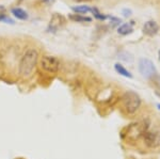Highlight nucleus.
I'll return each mask as SVG.
<instances>
[{"label": "nucleus", "instance_id": "nucleus-1", "mask_svg": "<svg viewBox=\"0 0 160 159\" xmlns=\"http://www.w3.org/2000/svg\"><path fill=\"white\" fill-rule=\"evenodd\" d=\"M38 53L35 49H29L25 52L19 61L18 65V73L22 78L29 77L32 72L34 71L38 63Z\"/></svg>", "mask_w": 160, "mask_h": 159}, {"label": "nucleus", "instance_id": "nucleus-2", "mask_svg": "<svg viewBox=\"0 0 160 159\" xmlns=\"http://www.w3.org/2000/svg\"><path fill=\"white\" fill-rule=\"evenodd\" d=\"M149 127V122L148 121H140L137 123H132L129 126L126 128V132L124 135V137L129 141H136L140 139L141 137H143V135L148 130Z\"/></svg>", "mask_w": 160, "mask_h": 159}, {"label": "nucleus", "instance_id": "nucleus-3", "mask_svg": "<svg viewBox=\"0 0 160 159\" xmlns=\"http://www.w3.org/2000/svg\"><path fill=\"white\" fill-rule=\"evenodd\" d=\"M123 107L129 114L136 113L141 106V97L133 91H127L122 97Z\"/></svg>", "mask_w": 160, "mask_h": 159}, {"label": "nucleus", "instance_id": "nucleus-4", "mask_svg": "<svg viewBox=\"0 0 160 159\" xmlns=\"http://www.w3.org/2000/svg\"><path fill=\"white\" fill-rule=\"evenodd\" d=\"M41 66L44 71L55 74L60 68V61L58 60V58L52 56H44L41 60Z\"/></svg>", "mask_w": 160, "mask_h": 159}, {"label": "nucleus", "instance_id": "nucleus-5", "mask_svg": "<svg viewBox=\"0 0 160 159\" xmlns=\"http://www.w3.org/2000/svg\"><path fill=\"white\" fill-rule=\"evenodd\" d=\"M139 71L144 78H152L156 74L155 64L148 59H141L139 61Z\"/></svg>", "mask_w": 160, "mask_h": 159}, {"label": "nucleus", "instance_id": "nucleus-6", "mask_svg": "<svg viewBox=\"0 0 160 159\" xmlns=\"http://www.w3.org/2000/svg\"><path fill=\"white\" fill-rule=\"evenodd\" d=\"M144 143L151 148H156L160 147V129L148 130L143 135Z\"/></svg>", "mask_w": 160, "mask_h": 159}, {"label": "nucleus", "instance_id": "nucleus-7", "mask_svg": "<svg viewBox=\"0 0 160 159\" xmlns=\"http://www.w3.org/2000/svg\"><path fill=\"white\" fill-rule=\"evenodd\" d=\"M65 22V18H64L62 15L59 14H55L52 16V18L50 19L49 22V26H48V30H51L52 32H56L59 28L61 27V25H63Z\"/></svg>", "mask_w": 160, "mask_h": 159}, {"label": "nucleus", "instance_id": "nucleus-8", "mask_svg": "<svg viewBox=\"0 0 160 159\" xmlns=\"http://www.w3.org/2000/svg\"><path fill=\"white\" fill-rule=\"evenodd\" d=\"M158 30H159V26L154 20H148L143 26V32L145 34L149 35V37H153V35L157 34Z\"/></svg>", "mask_w": 160, "mask_h": 159}, {"label": "nucleus", "instance_id": "nucleus-9", "mask_svg": "<svg viewBox=\"0 0 160 159\" xmlns=\"http://www.w3.org/2000/svg\"><path fill=\"white\" fill-rule=\"evenodd\" d=\"M11 12H12V14L14 15V16L16 17L17 19L25 20V19H27V18H28L27 12L24 11L22 9H20V7H13Z\"/></svg>", "mask_w": 160, "mask_h": 159}, {"label": "nucleus", "instance_id": "nucleus-10", "mask_svg": "<svg viewBox=\"0 0 160 159\" xmlns=\"http://www.w3.org/2000/svg\"><path fill=\"white\" fill-rule=\"evenodd\" d=\"M114 68L115 71H117V73H118L120 75H122L124 77H127V78H132V75H131V73L129 71H127L125 67L122 65V64L120 63H117L114 65Z\"/></svg>", "mask_w": 160, "mask_h": 159}, {"label": "nucleus", "instance_id": "nucleus-11", "mask_svg": "<svg viewBox=\"0 0 160 159\" xmlns=\"http://www.w3.org/2000/svg\"><path fill=\"white\" fill-rule=\"evenodd\" d=\"M133 31V28H132V24H124L121 26L120 28L118 29V32L122 35H127L130 34L131 32Z\"/></svg>", "mask_w": 160, "mask_h": 159}, {"label": "nucleus", "instance_id": "nucleus-12", "mask_svg": "<svg viewBox=\"0 0 160 159\" xmlns=\"http://www.w3.org/2000/svg\"><path fill=\"white\" fill-rule=\"evenodd\" d=\"M118 58H120L121 60L126 61V62H132V61H133L132 55L129 53V52H126V51H124V52H121L120 55H118Z\"/></svg>", "mask_w": 160, "mask_h": 159}, {"label": "nucleus", "instance_id": "nucleus-13", "mask_svg": "<svg viewBox=\"0 0 160 159\" xmlns=\"http://www.w3.org/2000/svg\"><path fill=\"white\" fill-rule=\"evenodd\" d=\"M69 18L73 19V20H76V22H91V18H90V17L81 16L80 14L71 15V16H69Z\"/></svg>", "mask_w": 160, "mask_h": 159}, {"label": "nucleus", "instance_id": "nucleus-14", "mask_svg": "<svg viewBox=\"0 0 160 159\" xmlns=\"http://www.w3.org/2000/svg\"><path fill=\"white\" fill-rule=\"evenodd\" d=\"M73 11L76 13H81V14H84V13L88 12H92V9L87 6H82V7H74Z\"/></svg>", "mask_w": 160, "mask_h": 159}, {"label": "nucleus", "instance_id": "nucleus-15", "mask_svg": "<svg viewBox=\"0 0 160 159\" xmlns=\"http://www.w3.org/2000/svg\"><path fill=\"white\" fill-rule=\"evenodd\" d=\"M0 22H7V24H14V22L10 18V17H8L4 13H0Z\"/></svg>", "mask_w": 160, "mask_h": 159}, {"label": "nucleus", "instance_id": "nucleus-16", "mask_svg": "<svg viewBox=\"0 0 160 159\" xmlns=\"http://www.w3.org/2000/svg\"><path fill=\"white\" fill-rule=\"evenodd\" d=\"M92 12H93V14H94V16L96 17L97 19H100V20H104L106 19V16L105 15H102V14H100V13L97 11V9H92Z\"/></svg>", "mask_w": 160, "mask_h": 159}, {"label": "nucleus", "instance_id": "nucleus-17", "mask_svg": "<svg viewBox=\"0 0 160 159\" xmlns=\"http://www.w3.org/2000/svg\"><path fill=\"white\" fill-rule=\"evenodd\" d=\"M123 13H124V16H126V17H128V16H130V15H131L130 10H124Z\"/></svg>", "mask_w": 160, "mask_h": 159}, {"label": "nucleus", "instance_id": "nucleus-18", "mask_svg": "<svg viewBox=\"0 0 160 159\" xmlns=\"http://www.w3.org/2000/svg\"><path fill=\"white\" fill-rule=\"evenodd\" d=\"M76 2H88V1H92V0H74Z\"/></svg>", "mask_w": 160, "mask_h": 159}, {"label": "nucleus", "instance_id": "nucleus-19", "mask_svg": "<svg viewBox=\"0 0 160 159\" xmlns=\"http://www.w3.org/2000/svg\"><path fill=\"white\" fill-rule=\"evenodd\" d=\"M43 1H45L46 3H51V2H53L55 0H43Z\"/></svg>", "mask_w": 160, "mask_h": 159}, {"label": "nucleus", "instance_id": "nucleus-20", "mask_svg": "<svg viewBox=\"0 0 160 159\" xmlns=\"http://www.w3.org/2000/svg\"><path fill=\"white\" fill-rule=\"evenodd\" d=\"M159 61H160V51H159Z\"/></svg>", "mask_w": 160, "mask_h": 159}]
</instances>
